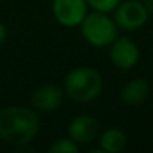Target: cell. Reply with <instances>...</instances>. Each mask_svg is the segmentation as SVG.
Here are the masks:
<instances>
[{"instance_id": "cell-1", "label": "cell", "mask_w": 153, "mask_h": 153, "mask_svg": "<svg viewBox=\"0 0 153 153\" xmlns=\"http://www.w3.org/2000/svg\"><path fill=\"white\" fill-rule=\"evenodd\" d=\"M41 131L36 110L26 105H8L0 110V140L15 149L32 144Z\"/></svg>"}, {"instance_id": "cell-2", "label": "cell", "mask_w": 153, "mask_h": 153, "mask_svg": "<svg viewBox=\"0 0 153 153\" xmlns=\"http://www.w3.org/2000/svg\"><path fill=\"white\" fill-rule=\"evenodd\" d=\"M62 89L72 102L89 104L101 96L104 78L101 72L92 66H76L66 74Z\"/></svg>"}, {"instance_id": "cell-3", "label": "cell", "mask_w": 153, "mask_h": 153, "mask_svg": "<svg viewBox=\"0 0 153 153\" xmlns=\"http://www.w3.org/2000/svg\"><path fill=\"white\" fill-rule=\"evenodd\" d=\"M78 27L83 39L95 48H108V45L119 36V27L113 17L105 12H87Z\"/></svg>"}, {"instance_id": "cell-4", "label": "cell", "mask_w": 153, "mask_h": 153, "mask_svg": "<svg viewBox=\"0 0 153 153\" xmlns=\"http://www.w3.org/2000/svg\"><path fill=\"white\" fill-rule=\"evenodd\" d=\"M149 11L143 0H122L113 11V20L119 30L134 32L144 27L149 21Z\"/></svg>"}, {"instance_id": "cell-5", "label": "cell", "mask_w": 153, "mask_h": 153, "mask_svg": "<svg viewBox=\"0 0 153 153\" xmlns=\"http://www.w3.org/2000/svg\"><path fill=\"white\" fill-rule=\"evenodd\" d=\"M108 54L111 63L120 71H129L140 62V47L129 36H117L108 45Z\"/></svg>"}, {"instance_id": "cell-6", "label": "cell", "mask_w": 153, "mask_h": 153, "mask_svg": "<svg viewBox=\"0 0 153 153\" xmlns=\"http://www.w3.org/2000/svg\"><path fill=\"white\" fill-rule=\"evenodd\" d=\"M51 12L60 26L75 29L87 15L89 6L86 0H53Z\"/></svg>"}, {"instance_id": "cell-7", "label": "cell", "mask_w": 153, "mask_h": 153, "mask_svg": "<svg viewBox=\"0 0 153 153\" xmlns=\"http://www.w3.org/2000/svg\"><path fill=\"white\" fill-rule=\"evenodd\" d=\"M63 89L53 83L41 84L30 95V107L38 113H54L63 105Z\"/></svg>"}, {"instance_id": "cell-8", "label": "cell", "mask_w": 153, "mask_h": 153, "mask_svg": "<svg viewBox=\"0 0 153 153\" xmlns=\"http://www.w3.org/2000/svg\"><path fill=\"white\" fill-rule=\"evenodd\" d=\"M101 134V123L92 114H78L68 125V137L78 146L90 144L98 140Z\"/></svg>"}, {"instance_id": "cell-9", "label": "cell", "mask_w": 153, "mask_h": 153, "mask_svg": "<svg viewBox=\"0 0 153 153\" xmlns=\"http://www.w3.org/2000/svg\"><path fill=\"white\" fill-rule=\"evenodd\" d=\"M150 83L146 78H141V76H137V78L129 80L128 83H125L120 89L119 98L120 101L128 105V107H137L140 104H143L149 95H150Z\"/></svg>"}, {"instance_id": "cell-10", "label": "cell", "mask_w": 153, "mask_h": 153, "mask_svg": "<svg viewBox=\"0 0 153 153\" xmlns=\"http://www.w3.org/2000/svg\"><path fill=\"white\" fill-rule=\"evenodd\" d=\"M98 140L102 153H119L128 144V135L117 126H111L105 131H101Z\"/></svg>"}, {"instance_id": "cell-11", "label": "cell", "mask_w": 153, "mask_h": 153, "mask_svg": "<svg viewBox=\"0 0 153 153\" xmlns=\"http://www.w3.org/2000/svg\"><path fill=\"white\" fill-rule=\"evenodd\" d=\"M78 150H80V146L69 137L57 138L48 147L50 153H76Z\"/></svg>"}, {"instance_id": "cell-12", "label": "cell", "mask_w": 153, "mask_h": 153, "mask_svg": "<svg viewBox=\"0 0 153 153\" xmlns=\"http://www.w3.org/2000/svg\"><path fill=\"white\" fill-rule=\"evenodd\" d=\"M89 9L98 11V12H105V14H113V11L117 8V5L122 0H86Z\"/></svg>"}, {"instance_id": "cell-13", "label": "cell", "mask_w": 153, "mask_h": 153, "mask_svg": "<svg viewBox=\"0 0 153 153\" xmlns=\"http://www.w3.org/2000/svg\"><path fill=\"white\" fill-rule=\"evenodd\" d=\"M6 38H8V30H6V26H5L2 21H0V47H2V45L5 44Z\"/></svg>"}, {"instance_id": "cell-14", "label": "cell", "mask_w": 153, "mask_h": 153, "mask_svg": "<svg viewBox=\"0 0 153 153\" xmlns=\"http://www.w3.org/2000/svg\"><path fill=\"white\" fill-rule=\"evenodd\" d=\"M143 2H144V6L149 11V14L153 15V0H143Z\"/></svg>"}, {"instance_id": "cell-15", "label": "cell", "mask_w": 153, "mask_h": 153, "mask_svg": "<svg viewBox=\"0 0 153 153\" xmlns=\"http://www.w3.org/2000/svg\"><path fill=\"white\" fill-rule=\"evenodd\" d=\"M0 143H2V140H0Z\"/></svg>"}]
</instances>
